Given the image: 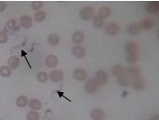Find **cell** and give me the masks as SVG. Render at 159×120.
<instances>
[{"mask_svg":"<svg viewBox=\"0 0 159 120\" xmlns=\"http://www.w3.org/2000/svg\"><path fill=\"white\" fill-rule=\"evenodd\" d=\"M108 78H109V76H108V73L106 71H104V70H99L95 74L94 80L98 84L99 87H102V86H103V85H105L107 83Z\"/></svg>","mask_w":159,"mask_h":120,"instance_id":"1","label":"cell"},{"mask_svg":"<svg viewBox=\"0 0 159 120\" xmlns=\"http://www.w3.org/2000/svg\"><path fill=\"white\" fill-rule=\"evenodd\" d=\"M95 10L92 7L90 6H86L82 7V9L79 12V16L83 21H89L94 17Z\"/></svg>","mask_w":159,"mask_h":120,"instance_id":"2","label":"cell"},{"mask_svg":"<svg viewBox=\"0 0 159 120\" xmlns=\"http://www.w3.org/2000/svg\"><path fill=\"white\" fill-rule=\"evenodd\" d=\"M120 29H121V27H120V25L118 23H116V22H109V23L106 24V26L104 28V32L110 36H115V35L119 34Z\"/></svg>","mask_w":159,"mask_h":120,"instance_id":"3","label":"cell"},{"mask_svg":"<svg viewBox=\"0 0 159 120\" xmlns=\"http://www.w3.org/2000/svg\"><path fill=\"white\" fill-rule=\"evenodd\" d=\"M99 88H100V87H99L98 84L95 82V80H94V79H91V78L88 79V80L85 82V85H84L85 90L87 91V93H89V94L95 93V92L99 90Z\"/></svg>","mask_w":159,"mask_h":120,"instance_id":"4","label":"cell"},{"mask_svg":"<svg viewBox=\"0 0 159 120\" xmlns=\"http://www.w3.org/2000/svg\"><path fill=\"white\" fill-rule=\"evenodd\" d=\"M117 81H118V84L124 88H129L131 86V83H132V78H130L125 72L120 75L119 76H117Z\"/></svg>","mask_w":159,"mask_h":120,"instance_id":"5","label":"cell"},{"mask_svg":"<svg viewBox=\"0 0 159 120\" xmlns=\"http://www.w3.org/2000/svg\"><path fill=\"white\" fill-rule=\"evenodd\" d=\"M73 76L77 81H84L88 77V72L84 68H76L73 73Z\"/></svg>","mask_w":159,"mask_h":120,"instance_id":"6","label":"cell"},{"mask_svg":"<svg viewBox=\"0 0 159 120\" xmlns=\"http://www.w3.org/2000/svg\"><path fill=\"white\" fill-rule=\"evenodd\" d=\"M48 78L54 83H59L63 78V73H62V71H61L59 69L52 70L50 72V74L48 75Z\"/></svg>","mask_w":159,"mask_h":120,"instance_id":"7","label":"cell"},{"mask_svg":"<svg viewBox=\"0 0 159 120\" xmlns=\"http://www.w3.org/2000/svg\"><path fill=\"white\" fill-rule=\"evenodd\" d=\"M72 54L74 57H75L77 59H81L86 55V49L81 45H75L72 48Z\"/></svg>","mask_w":159,"mask_h":120,"instance_id":"8","label":"cell"},{"mask_svg":"<svg viewBox=\"0 0 159 120\" xmlns=\"http://www.w3.org/2000/svg\"><path fill=\"white\" fill-rule=\"evenodd\" d=\"M131 86L134 90H143L145 89V79L142 76H139L137 78L132 79V83Z\"/></svg>","mask_w":159,"mask_h":120,"instance_id":"9","label":"cell"},{"mask_svg":"<svg viewBox=\"0 0 159 120\" xmlns=\"http://www.w3.org/2000/svg\"><path fill=\"white\" fill-rule=\"evenodd\" d=\"M45 63H46V65H47L48 68L53 69V68H55V67L58 65V63H59V59H58V57H57L56 55H54V54H49V55H48V56L46 57V59H45Z\"/></svg>","mask_w":159,"mask_h":120,"instance_id":"10","label":"cell"},{"mask_svg":"<svg viewBox=\"0 0 159 120\" xmlns=\"http://www.w3.org/2000/svg\"><path fill=\"white\" fill-rule=\"evenodd\" d=\"M105 117L104 111L101 108H94L90 112V118L92 120H104Z\"/></svg>","mask_w":159,"mask_h":120,"instance_id":"11","label":"cell"},{"mask_svg":"<svg viewBox=\"0 0 159 120\" xmlns=\"http://www.w3.org/2000/svg\"><path fill=\"white\" fill-rule=\"evenodd\" d=\"M125 73L132 79L137 78L139 76H141V68L139 66H131L128 69H125Z\"/></svg>","mask_w":159,"mask_h":120,"instance_id":"12","label":"cell"},{"mask_svg":"<svg viewBox=\"0 0 159 120\" xmlns=\"http://www.w3.org/2000/svg\"><path fill=\"white\" fill-rule=\"evenodd\" d=\"M20 26L24 29H29L33 26V19L29 15H23L20 19Z\"/></svg>","mask_w":159,"mask_h":120,"instance_id":"13","label":"cell"},{"mask_svg":"<svg viewBox=\"0 0 159 120\" xmlns=\"http://www.w3.org/2000/svg\"><path fill=\"white\" fill-rule=\"evenodd\" d=\"M142 28L139 22H131L128 27V33L130 35H137L142 33Z\"/></svg>","mask_w":159,"mask_h":120,"instance_id":"14","label":"cell"},{"mask_svg":"<svg viewBox=\"0 0 159 120\" xmlns=\"http://www.w3.org/2000/svg\"><path fill=\"white\" fill-rule=\"evenodd\" d=\"M85 40V35L81 31H76L72 35V41L75 45H81Z\"/></svg>","mask_w":159,"mask_h":120,"instance_id":"15","label":"cell"},{"mask_svg":"<svg viewBox=\"0 0 159 120\" xmlns=\"http://www.w3.org/2000/svg\"><path fill=\"white\" fill-rule=\"evenodd\" d=\"M139 23L141 25L142 30H150L155 26V21L151 18H145L142 20Z\"/></svg>","mask_w":159,"mask_h":120,"instance_id":"16","label":"cell"},{"mask_svg":"<svg viewBox=\"0 0 159 120\" xmlns=\"http://www.w3.org/2000/svg\"><path fill=\"white\" fill-rule=\"evenodd\" d=\"M138 44L134 41H129L126 43V52L127 54H134L138 53Z\"/></svg>","mask_w":159,"mask_h":120,"instance_id":"17","label":"cell"},{"mask_svg":"<svg viewBox=\"0 0 159 120\" xmlns=\"http://www.w3.org/2000/svg\"><path fill=\"white\" fill-rule=\"evenodd\" d=\"M145 8H146V11L149 13H157L159 10V2L157 1L148 2Z\"/></svg>","mask_w":159,"mask_h":120,"instance_id":"18","label":"cell"},{"mask_svg":"<svg viewBox=\"0 0 159 120\" xmlns=\"http://www.w3.org/2000/svg\"><path fill=\"white\" fill-rule=\"evenodd\" d=\"M20 61L17 56H11L9 57L8 61H7V66L12 70V69H17L20 66Z\"/></svg>","mask_w":159,"mask_h":120,"instance_id":"19","label":"cell"},{"mask_svg":"<svg viewBox=\"0 0 159 120\" xmlns=\"http://www.w3.org/2000/svg\"><path fill=\"white\" fill-rule=\"evenodd\" d=\"M28 105L32 111H39L42 108V103L38 99H32L30 102H28Z\"/></svg>","mask_w":159,"mask_h":120,"instance_id":"20","label":"cell"},{"mask_svg":"<svg viewBox=\"0 0 159 120\" xmlns=\"http://www.w3.org/2000/svg\"><path fill=\"white\" fill-rule=\"evenodd\" d=\"M111 13H112V9H111V7H108V6H104V7H100L98 16H100V17H102V19H104V20H105L106 18L110 17Z\"/></svg>","mask_w":159,"mask_h":120,"instance_id":"21","label":"cell"},{"mask_svg":"<svg viewBox=\"0 0 159 120\" xmlns=\"http://www.w3.org/2000/svg\"><path fill=\"white\" fill-rule=\"evenodd\" d=\"M7 27L9 29V30H11V31H13V32H18L19 30H20V24L17 22V21L15 20V19H9L7 21Z\"/></svg>","mask_w":159,"mask_h":120,"instance_id":"22","label":"cell"},{"mask_svg":"<svg viewBox=\"0 0 159 120\" xmlns=\"http://www.w3.org/2000/svg\"><path fill=\"white\" fill-rule=\"evenodd\" d=\"M104 24H105V20L102 19V17L97 15L92 18V25L95 28H102L104 26Z\"/></svg>","mask_w":159,"mask_h":120,"instance_id":"23","label":"cell"},{"mask_svg":"<svg viewBox=\"0 0 159 120\" xmlns=\"http://www.w3.org/2000/svg\"><path fill=\"white\" fill-rule=\"evenodd\" d=\"M60 35L56 33H52L48 37V42L50 46H57L60 43Z\"/></svg>","mask_w":159,"mask_h":120,"instance_id":"24","label":"cell"},{"mask_svg":"<svg viewBox=\"0 0 159 120\" xmlns=\"http://www.w3.org/2000/svg\"><path fill=\"white\" fill-rule=\"evenodd\" d=\"M125 72V67L122 64H116L112 67L111 69V73L113 76H119L120 75H122Z\"/></svg>","mask_w":159,"mask_h":120,"instance_id":"25","label":"cell"},{"mask_svg":"<svg viewBox=\"0 0 159 120\" xmlns=\"http://www.w3.org/2000/svg\"><path fill=\"white\" fill-rule=\"evenodd\" d=\"M46 18H47V13L44 10H38L34 15V20L36 22H42L46 20Z\"/></svg>","mask_w":159,"mask_h":120,"instance_id":"26","label":"cell"},{"mask_svg":"<svg viewBox=\"0 0 159 120\" xmlns=\"http://www.w3.org/2000/svg\"><path fill=\"white\" fill-rule=\"evenodd\" d=\"M16 104L20 108H23L28 104V98L24 95H20L16 100Z\"/></svg>","mask_w":159,"mask_h":120,"instance_id":"27","label":"cell"},{"mask_svg":"<svg viewBox=\"0 0 159 120\" xmlns=\"http://www.w3.org/2000/svg\"><path fill=\"white\" fill-rule=\"evenodd\" d=\"M36 79L39 83H46L48 80V75L46 72H39L36 75Z\"/></svg>","mask_w":159,"mask_h":120,"instance_id":"28","label":"cell"},{"mask_svg":"<svg viewBox=\"0 0 159 120\" xmlns=\"http://www.w3.org/2000/svg\"><path fill=\"white\" fill-rule=\"evenodd\" d=\"M12 73V70L8 66H2L0 68V76L3 77H8Z\"/></svg>","mask_w":159,"mask_h":120,"instance_id":"29","label":"cell"},{"mask_svg":"<svg viewBox=\"0 0 159 120\" xmlns=\"http://www.w3.org/2000/svg\"><path fill=\"white\" fill-rule=\"evenodd\" d=\"M39 118H40L39 113L36 111L31 110L27 113V116H26V119L27 120H39Z\"/></svg>","mask_w":159,"mask_h":120,"instance_id":"30","label":"cell"},{"mask_svg":"<svg viewBox=\"0 0 159 120\" xmlns=\"http://www.w3.org/2000/svg\"><path fill=\"white\" fill-rule=\"evenodd\" d=\"M127 61L129 63H134L138 61V53L134 54H127Z\"/></svg>","mask_w":159,"mask_h":120,"instance_id":"31","label":"cell"},{"mask_svg":"<svg viewBox=\"0 0 159 120\" xmlns=\"http://www.w3.org/2000/svg\"><path fill=\"white\" fill-rule=\"evenodd\" d=\"M31 7H32V8H33L34 10L38 11V10L41 9V7H43V2H41V1H34V2H32Z\"/></svg>","mask_w":159,"mask_h":120,"instance_id":"32","label":"cell"},{"mask_svg":"<svg viewBox=\"0 0 159 120\" xmlns=\"http://www.w3.org/2000/svg\"><path fill=\"white\" fill-rule=\"evenodd\" d=\"M8 40V35L5 31L0 32V44H5Z\"/></svg>","mask_w":159,"mask_h":120,"instance_id":"33","label":"cell"},{"mask_svg":"<svg viewBox=\"0 0 159 120\" xmlns=\"http://www.w3.org/2000/svg\"><path fill=\"white\" fill-rule=\"evenodd\" d=\"M7 3H6V2H4V1H0V12L5 11V10H6V8H7Z\"/></svg>","mask_w":159,"mask_h":120,"instance_id":"34","label":"cell"},{"mask_svg":"<svg viewBox=\"0 0 159 120\" xmlns=\"http://www.w3.org/2000/svg\"><path fill=\"white\" fill-rule=\"evenodd\" d=\"M151 120H159V116L157 114H155L154 116H152Z\"/></svg>","mask_w":159,"mask_h":120,"instance_id":"35","label":"cell"},{"mask_svg":"<svg viewBox=\"0 0 159 120\" xmlns=\"http://www.w3.org/2000/svg\"><path fill=\"white\" fill-rule=\"evenodd\" d=\"M47 120H52V119H47Z\"/></svg>","mask_w":159,"mask_h":120,"instance_id":"36","label":"cell"},{"mask_svg":"<svg viewBox=\"0 0 159 120\" xmlns=\"http://www.w3.org/2000/svg\"><path fill=\"white\" fill-rule=\"evenodd\" d=\"M0 120H1V118H0Z\"/></svg>","mask_w":159,"mask_h":120,"instance_id":"37","label":"cell"}]
</instances>
